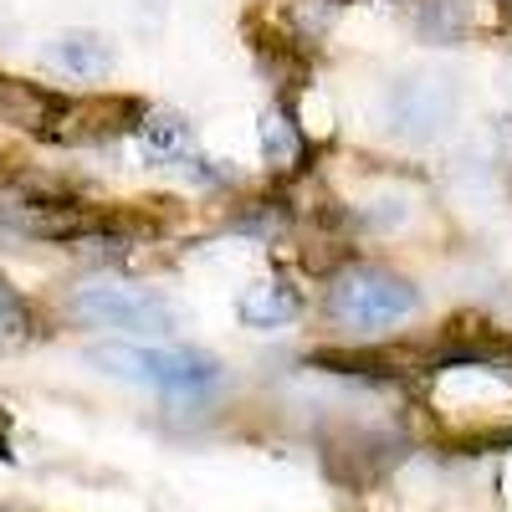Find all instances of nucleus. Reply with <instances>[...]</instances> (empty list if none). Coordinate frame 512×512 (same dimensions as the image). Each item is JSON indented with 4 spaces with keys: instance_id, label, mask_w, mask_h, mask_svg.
<instances>
[{
    "instance_id": "1",
    "label": "nucleus",
    "mask_w": 512,
    "mask_h": 512,
    "mask_svg": "<svg viewBox=\"0 0 512 512\" xmlns=\"http://www.w3.org/2000/svg\"><path fill=\"white\" fill-rule=\"evenodd\" d=\"M420 308V292L390 267H344L328 287V318L354 333H384Z\"/></svg>"
},
{
    "instance_id": "2",
    "label": "nucleus",
    "mask_w": 512,
    "mask_h": 512,
    "mask_svg": "<svg viewBox=\"0 0 512 512\" xmlns=\"http://www.w3.org/2000/svg\"><path fill=\"white\" fill-rule=\"evenodd\" d=\"M103 374H118V379H139V384H154V390H169V395H195V390H210L221 379V364L200 354V349H134V344H103L88 354Z\"/></svg>"
},
{
    "instance_id": "3",
    "label": "nucleus",
    "mask_w": 512,
    "mask_h": 512,
    "mask_svg": "<svg viewBox=\"0 0 512 512\" xmlns=\"http://www.w3.org/2000/svg\"><path fill=\"white\" fill-rule=\"evenodd\" d=\"M461 113V88L446 72H410L384 88V123L410 144H431Z\"/></svg>"
},
{
    "instance_id": "4",
    "label": "nucleus",
    "mask_w": 512,
    "mask_h": 512,
    "mask_svg": "<svg viewBox=\"0 0 512 512\" xmlns=\"http://www.w3.org/2000/svg\"><path fill=\"white\" fill-rule=\"evenodd\" d=\"M67 313L88 328H118V333H175V308L139 287H82L72 292Z\"/></svg>"
},
{
    "instance_id": "5",
    "label": "nucleus",
    "mask_w": 512,
    "mask_h": 512,
    "mask_svg": "<svg viewBox=\"0 0 512 512\" xmlns=\"http://www.w3.org/2000/svg\"><path fill=\"white\" fill-rule=\"evenodd\" d=\"M144 118V108L134 98H77V103H62L47 139L57 144H103V139H118L123 128H134Z\"/></svg>"
},
{
    "instance_id": "6",
    "label": "nucleus",
    "mask_w": 512,
    "mask_h": 512,
    "mask_svg": "<svg viewBox=\"0 0 512 512\" xmlns=\"http://www.w3.org/2000/svg\"><path fill=\"white\" fill-rule=\"evenodd\" d=\"M6 226L21 231V236H36V241H82V236L103 231V221L93 210L67 205V200H26L6 216Z\"/></svg>"
},
{
    "instance_id": "7",
    "label": "nucleus",
    "mask_w": 512,
    "mask_h": 512,
    "mask_svg": "<svg viewBox=\"0 0 512 512\" xmlns=\"http://www.w3.org/2000/svg\"><path fill=\"white\" fill-rule=\"evenodd\" d=\"M57 108H62L57 93L36 88V82H26V77H6V72H0V128H16V134H41V139H47Z\"/></svg>"
},
{
    "instance_id": "8",
    "label": "nucleus",
    "mask_w": 512,
    "mask_h": 512,
    "mask_svg": "<svg viewBox=\"0 0 512 512\" xmlns=\"http://www.w3.org/2000/svg\"><path fill=\"white\" fill-rule=\"evenodd\" d=\"M47 62L62 67L67 77H108L113 72V41L98 36V31H62L52 36V47H47Z\"/></svg>"
},
{
    "instance_id": "9",
    "label": "nucleus",
    "mask_w": 512,
    "mask_h": 512,
    "mask_svg": "<svg viewBox=\"0 0 512 512\" xmlns=\"http://www.w3.org/2000/svg\"><path fill=\"white\" fill-rule=\"evenodd\" d=\"M297 313H303V297H297V287H287V282H251L246 292H241V303H236V318L246 323V328H262V333H272V328H287Z\"/></svg>"
},
{
    "instance_id": "10",
    "label": "nucleus",
    "mask_w": 512,
    "mask_h": 512,
    "mask_svg": "<svg viewBox=\"0 0 512 512\" xmlns=\"http://www.w3.org/2000/svg\"><path fill=\"white\" fill-rule=\"evenodd\" d=\"M134 134L144 144V159H154V164H180L195 144V128L180 113H144L134 123Z\"/></svg>"
},
{
    "instance_id": "11",
    "label": "nucleus",
    "mask_w": 512,
    "mask_h": 512,
    "mask_svg": "<svg viewBox=\"0 0 512 512\" xmlns=\"http://www.w3.org/2000/svg\"><path fill=\"white\" fill-rule=\"evenodd\" d=\"M262 154H267V164L277 169V175L297 169V159H303V134H297V123L282 108L262 113Z\"/></svg>"
},
{
    "instance_id": "12",
    "label": "nucleus",
    "mask_w": 512,
    "mask_h": 512,
    "mask_svg": "<svg viewBox=\"0 0 512 512\" xmlns=\"http://www.w3.org/2000/svg\"><path fill=\"white\" fill-rule=\"evenodd\" d=\"M466 26H472V16H466L461 0H425V6H420V36L425 41L451 47V41L466 36Z\"/></svg>"
},
{
    "instance_id": "13",
    "label": "nucleus",
    "mask_w": 512,
    "mask_h": 512,
    "mask_svg": "<svg viewBox=\"0 0 512 512\" xmlns=\"http://www.w3.org/2000/svg\"><path fill=\"white\" fill-rule=\"evenodd\" d=\"M287 226V216H282V205H272V200H256L246 216H236V231H256V236H277Z\"/></svg>"
},
{
    "instance_id": "14",
    "label": "nucleus",
    "mask_w": 512,
    "mask_h": 512,
    "mask_svg": "<svg viewBox=\"0 0 512 512\" xmlns=\"http://www.w3.org/2000/svg\"><path fill=\"white\" fill-rule=\"evenodd\" d=\"M292 21H297V31H303V36H323L328 26H333V0H297V6H292Z\"/></svg>"
},
{
    "instance_id": "15",
    "label": "nucleus",
    "mask_w": 512,
    "mask_h": 512,
    "mask_svg": "<svg viewBox=\"0 0 512 512\" xmlns=\"http://www.w3.org/2000/svg\"><path fill=\"white\" fill-rule=\"evenodd\" d=\"M26 328H31L26 308L16 303L11 292H0V344H16V338H26Z\"/></svg>"
},
{
    "instance_id": "16",
    "label": "nucleus",
    "mask_w": 512,
    "mask_h": 512,
    "mask_svg": "<svg viewBox=\"0 0 512 512\" xmlns=\"http://www.w3.org/2000/svg\"><path fill=\"white\" fill-rule=\"evenodd\" d=\"M502 16H507V26H512V0H502Z\"/></svg>"
}]
</instances>
